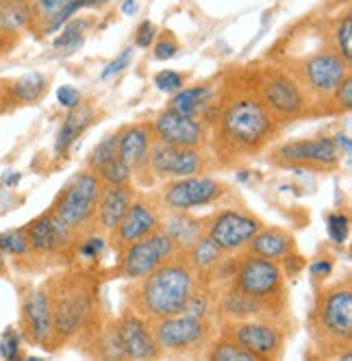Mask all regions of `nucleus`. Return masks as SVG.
I'll return each mask as SVG.
<instances>
[{
    "label": "nucleus",
    "mask_w": 352,
    "mask_h": 361,
    "mask_svg": "<svg viewBox=\"0 0 352 361\" xmlns=\"http://www.w3.org/2000/svg\"><path fill=\"white\" fill-rule=\"evenodd\" d=\"M205 220V235L218 244L226 255H237L246 248V244L253 240L259 228L263 226V220L250 212L244 204H220L211 216Z\"/></svg>",
    "instance_id": "obj_12"
},
{
    "label": "nucleus",
    "mask_w": 352,
    "mask_h": 361,
    "mask_svg": "<svg viewBox=\"0 0 352 361\" xmlns=\"http://www.w3.org/2000/svg\"><path fill=\"white\" fill-rule=\"evenodd\" d=\"M176 252L179 250H176L174 242L159 226L150 235H146V238H142L129 246H124L120 250L118 276L129 279V281H137V279L150 274L153 270H157L161 264H165Z\"/></svg>",
    "instance_id": "obj_15"
},
{
    "label": "nucleus",
    "mask_w": 352,
    "mask_h": 361,
    "mask_svg": "<svg viewBox=\"0 0 352 361\" xmlns=\"http://www.w3.org/2000/svg\"><path fill=\"white\" fill-rule=\"evenodd\" d=\"M203 283L185 252H176L157 270L131 281L124 292V307L148 322H157L185 312L189 298Z\"/></svg>",
    "instance_id": "obj_2"
},
{
    "label": "nucleus",
    "mask_w": 352,
    "mask_h": 361,
    "mask_svg": "<svg viewBox=\"0 0 352 361\" xmlns=\"http://www.w3.org/2000/svg\"><path fill=\"white\" fill-rule=\"evenodd\" d=\"M329 42L348 63H352V13L350 11L335 18L329 31Z\"/></svg>",
    "instance_id": "obj_32"
},
{
    "label": "nucleus",
    "mask_w": 352,
    "mask_h": 361,
    "mask_svg": "<svg viewBox=\"0 0 352 361\" xmlns=\"http://www.w3.org/2000/svg\"><path fill=\"white\" fill-rule=\"evenodd\" d=\"M281 66H285L309 94L313 102V116H322L326 100L331 98V94L339 87L346 76L352 74L350 63L331 46L329 39H324V44L315 50L289 57Z\"/></svg>",
    "instance_id": "obj_6"
},
{
    "label": "nucleus",
    "mask_w": 352,
    "mask_h": 361,
    "mask_svg": "<svg viewBox=\"0 0 352 361\" xmlns=\"http://www.w3.org/2000/svg\"><path fill=\"white\" fill-rule=\"evenodd\" d=\"M155 85L163 94H176V92H179L185 85V76L181 72H174V70H161L155 76Z\"/></svg>",
    "instance_id": "obj_39"
},
{
    "label": "nucleus",
    "mask_w": 352,
    "mask_h": 361,
    "mask_svg": "<svg viewBox=\"0 0 352 361\" xmlns=\"http://www.w3.org/2000/svg\"><path fill=\"white\" fill-rule=\"evenodd\" d=\"M244 252H250L261 259L281 264L283 270L291 266V262L298 257V244L291 231L283 226H261L259 233L250 240L244 248Z\"/></svg>",
    "instance_id": "obj_22"
},
{
    "label": "nucleus",
    "mask_w": 352,
    "mask_h": 361,
    "mask_svg": "<svg viewBox=\"0 0 352 361\" xmlns=\"http://www.w3.org/2000/svg\"><path fill=\"white\" fill-rule=\"evenodd\" d=\"M161 228L170 235L176 250L183 252L205 235V220L191 216L189 212H163Z\"/></svg>",
    "instance_id": "obj_27"
},
{
    "label": "nucleus",
    "mask_w": 352,
    "mask_h": 361,
    "mask_svg": "<svg viewBox=\"0 0 352 361\" xmlns=\"http://www.w3.org/2000/svg\"><path fill=\"white\" fill-rule=\"evenodd\" d=\"M24 231H27L31 255L63 257V255H74V250H77L79 238L61 220H57L50 209H46L31 224L24 226Z\"/></svg>",
    "instance_id": "obj_19"
},
{
    "label": "nucleus",
    "mask_w": 352,
    "mask_h": 361,
    "mask_svg": "<svg viewBox=\"0 0 352 361\" xmlns=\"http://www.w3.org/2000/svg\"><path fill=\"white\" fill-rule=\"evenodd\" d=\"M46 87H48L46 76L29 74V76H22V79H13L9 83L7 96L15 105H29V102H37L44 96Z\"/></svg>",
    "instance_id": "obj_30"
},
{
    "label": "nucleus",
    "mask_w": 352,
    "mask_h": 361,
    "mask_svg": "<svg viewBox=\"0 0 352 361\" xmlns=\"http://www.w3.org/2000/svg\"><path fill=\"white\" fill-rule=\"evenodd\" d=\"M350 107H352V74H348L346 79L339 83V87L331 94V98L326 100L322 114L341 116V114H348Z\"/></svg>",
    "instance_id": "obj_33"
},
{
    "label": "nucleus",
    "mask_w": 352,
    "mask_h": 361,
    "mask_svg": "<svg viewBox=\"0 0 352 361\" xmlns=\"http://www.w3.org/2000/svg\"><path fill=\"white\" fill-rule=\"evenodd\" d=\"M153 48H155V59L168 61V59H172L176 53H179V42H176L172 35H163L153 44Z\"/></svg>",
    "instance_id": "obj_40"
},
{
    "label": "nucleus",
    "mask_w": 352,
    "mask_h": 361,
    "mask_svg": "<svg viewBox=\"0 0 352 361\" xmlns=\"http://www.w3.org/2000/svg\"><path fill=\"white\" fill-rule=\"evenodd\" d=\"M205 357L211 361H257V357L253 353H248L246 348H241L237 342L226 338V335H222L220 331H218V338L213 340V344L207 348Z\"/></svg>",
    "instance_id": "obj_31"
},
{
    "label": "nucleus",
    "mask_w": 352,
    "mask_h": 361,
    "mask_svg": "<svg viewBox=\"0 0 352 361\" xmlns=\"http://www.w3.org/2000/svg\"><path fill=\"white\" fill-rule=\"evenodd\" d=\"M270 161L283 168H305L315 172H333L341 161V150L333 137H300L276 146L270 152Z\"/></svg>",
    "instance_id": "obj_14"
},
{
    "label": "nucleus",
    "mask_w": 352,
    "mask_h": 361,
    "mask_svg": "<svg viewBox=\"0 0 352 361\" xmlns=\"http://www.w3.org/2000/svg\"><path fill=\"white\" fill-rule=\"evenodd\" d=\"M92 122H94V107L81 100L79 105L72 107L70 114L65 116L59 133H57V140H55V152L65 154L68 148L87 131Z\"/></svg>",
    "instance_id": "obj_29"
},
{
    "label": "nucleus",
    "mask_w": 352,
    "mask_h": 361,
    "mask_svg": "<svg viewBox=\"0 0 352 361\" xmlns=\"http://www.w3.org/2000/svg\"><path fill=\"white\" fill-rule=\"evenodd\" d=\"M161 218H163V209L159 207L157 198L150 194H137L135 200L131 202L129 212L124 214V218L107 235L109 244L120 252L124 246H129L150 235L153 231H157L161 226Z\"/></svg>",
    "instance_id": "obj_16"
},
{
    "label": "nucleus",
    "mask_w": 352,
    "mask_h": 361,
    "mask_svg": "<svg viewBox=\"0 0 352 361\" xmlns=\"http://www.w3.org/2000/svg\"><path fill=\"white\" fill-rule=\"evenodd\" d=\"M215 168L213 154L209 148H189V146H172L163 142H153L148 157V170L155 183L174 178H185L194 174H209Z\"/></svg>",
    "instance_id": "obj_13"
},
{
    "label": "nucleus",
    "mask_w": 352,
    "mask_h": 361,
    "mask_svg": "<svg viewBox=\"0 0 352 361\" xmlns=\"http://www.w3.org/2000/svg\"><path fill=\"white\" fill-rule=\"evenodd\" d=\"M105 0H77V5L79 9H85V7H98V5H103Z\"/></svg>",
    "instance_id": "obj_47"
},
{
    "label": "nucleus",
    "mask_w": 352,
    "mask_h": 361,
    "mask_svg": "<svg viewBox=\"0 0 352 361\" xmlns=\"http://www.w3.org/2000/svg\"><path fill=\"white\" fill-rule=\"evenodd\" d=\"M135 9H137V3H135V0H127V3H124V7H122L124 13H135Z\"/></svg>",
    "instance_id": "obj_48"
},
{
    "label": "nucleus",
    "mask_w": 352,
    "mask_h": 361,
    "mask_svg": "<svg viewBox=\"0 0 352 361\" xmlns=\"http://www.w3.org/2000/svg\"><path fill=\"white\" fill-rule=\"evenodd\" d=\"M326 228H329V235L333 242L344 244L350 233V220L346 214H331L326 218Z\"/></svg>",
    "instance_id": "obj_38"
},
{
    "label": "nucleus",
    "mask_w": 352,
    "mask_h": 361,
    "mask_svg": "<svg viewBox=\"0 0 352 361\" xmlns=\"http://www.w3.org/2000/svg\"><path fill=\"white\" fill-rule=\"evenodd\" d=\"M153 128L150 122H133L118 128V157L133 172V183L155 185V178L148 170L150 146H153Z\"/></svg>",
    "instance_id": "obj_18"
},
{
    "label": "nucleus",
    "mask_w": 352,
    "mask_h": 361,
    "mask_svg": "<svg viewBox=\"0 0 352 361\" xmlns=\"http://www.w3.org/2000/svg\"><path fill=\"white\" fill-rule=\"evenodd\" d=\"M153 137L172 146H189V148H209V126L207 122L183 116L179 111L163 109L150 122Z\"/></svg>",
    "instance_id": "obj_20"
},
{
    "label": "nucleus",
    "mask_w": 352,
    "mask_h": 361,
    "mask_svg": "<svg viewBox=\"0 0 352 361\" xmlns=\"http://www.w3.org/2000/svg\"><path fill=\"white\" fill-rule=\"evenodd\" d=\"M115 157H118V131L109 133L107 137H103L96 144V148L89 152V157H87V168L96 172L105 164L113 161Z\"/></svg>",
    "instance_id": "obj_34"
},
{
    "label": "nucleus",
    "mask_w": 352,
    "mask_h": 361,
    "mask_svg": "<svg viewBox=\"0 0 352 361\" xmlns=\"http://www.w3.org/2000/svg\"><path fill=\"white\" fill-rule=\"evenodd\" d=\"M44 286L50 298V309H53L55 348H61L65 342L89 333L98 307L94 281L79 270H65L53 274Z\"/></svg>",
    "instance_id": "obj_3"
},
{
    "label": "nucleus",
    "mask_w": 352,
    "mask_h": 361,
    "mask_svg": "<svg viewBox=\"0 0 352 361\" xmlns=\"http://www.w3.org/2000/svg\"><path fill=\"white\" fill-rule=\"evenodd\" d=\"M155 37H157V27L150 20L142 22L137 31H135V46L139 48H148L155 44Z\"/></svg>",
    "instance_id": "obj_41"
},
{
    "label": "nucleus",
    "mask_w": 352,
    "mask_h": 361,
    "mask_svg": "<svg viewBox=\"0 0 352 361\" xmlns=\"http://www.w3.org/2000/svg\"><path fill=\"white\" fill-rule=\"evenodd\" d=\"M57 98H59V105L72 109V107H77V105H79L83 96H81V92H79L77 87L63 85V87H59V92H57Z\"/></svg>",
    "instance_id": "obj_43"
},
{
    "label": "nucleus",
    "mask_w": 352,
    "mask_h": 361,
    "mask_svg": "<svg viewBox=\"0 0 352 361\" xmlns=\"http://www.w3.org/2000/svg\"><path fill=\"white\" fill-rule=\"evenodd\" d=\"M0 255H11V257H29L31 255V246H29L24 226L0 233Z\"/></svg>",
    "instance_id": "obj_35"
},
{
    "label": "nucleus",
    "mask_w": 352,
    "mask_h": 361,
    "mask_svg": "<svg viewBox=\"0 0 352 361\" xmlns=\"http://www.w3.org/2000/svg\"><path fill=\"white\" fill-rule=\"evenodd\" d=\"M185 257L189 259V264L194 266V270L200 274L205 283H213L220 272L224 270L226 262H229L231 255H226L218 244H213L207 235L198 238L187 250H183Z\"/></svg>",
    "instance_id": "obj_26"
},
{
    "label": "nucleus",
    "mask_w": 352,
    "mask_h": 361,
    "mask_svg": "<svg viewBox=\"0 0 352 361\" xmlns=\"http://www.w3.org/2000/svg\"><path fill=\"white\" fill-rule=\"evenodd\" d=\"M150 326H153L159 355L170 359L205 357L220 331L218 318L194 316L187 312L150 322Z\"/></svg>",
    "instance_id": "obj_7"
},
{
    "label": "nucleus",
    "mask_w": 352,
    "mask_h": 361,
    "mask_svg": "<svg viewBox=\"0 0 352 361\" xmlns=\"http://www.w3.org/2000/svg\"><path fill=\"white\" fill-rule=\"evenodd\" d=\"M0 353H3L5 359H15L18 357V335L7 331V335L0 342Z\"/></svg>",
    "instance_id": "obj_45"
},
{
    "label": "nucleus",
    "mask_w": 352,
    "mask_h": 361,
    "mask_svg": "<svg viewBox=\"0 0 352 361\" xmlns=\"http://www.w3.org/2000/svg\"><path fill=\"white\" fill-rule=\"evenodd\" d=\"M333 268H335L333 259H329V257H320V259L311 262L309 274H311L313 279H326V276H329V274L333 272Z\"/></svg>",
    "instance_id": "obj_44"
},
{
    "label": "nucleus",
    "mask_w": 352,
    "mask_h": 361,
    "mask_svg": "<svg viewBox=\"0 0 352 361\" xmlns=\"http://www.w3.org/2000/svg\"><path fill=\"white\" fill-rule=\"evenodd\" d=\"M333 140H335V144H337V148H339V150L350 152V148H352V146H350V137H348V133H337Z\"/></svg>",
    "instance_id": "obj_46"
},
{
    "label": "nucleus",
    "mask_w": 352,
    "mask_h": 361,
    "mask_svg": "<svg viewBox=\"0 0 352 361\" xmlns=\"http://www.w3.org/2000/svg\"><path fill=\"white\" fill-rule=\"evenodd\" d=\"M113 331L120 344L122 359H161L153 326L131 309L124 307L122 316L113 324Z\"/></svg>",
    "instance_id": "obj_21"
},
{
    "label": "nucleus",
    "mask_w": 352,
    "mask_h": 361,
    "mask_svg": "<svg viewBox=\"0 0 352 361\" xmlns=\"http://www.w3.org/2000/svg\"><path fill=\"white\" fill-rule=\"evenodd\" d=\"M85 20H74L63 24V33L55 39V48H74L83 42V29H85Z\"/></svg>",
    "instance_id": "obj_37"
},
{
    "label": "nucleus",
    "mask_w": 352,
    "mask_h": 361,
    "mask_svg": "<svg viewBox=\"0 0 352 361\" xmlns=\"http://www.w3.org/2000/svg\"><path fill=\"white\" fill-rule=\"evenodd\" d=\"M309 333L315 350L322 357L350 359L352 346V283L350 276L335 281L333 286L318 290Z\"/></svg>",
    "instance_id": "obj_4"
},
{
    "label": "nucleus",
    "mask_w": 352,
    "mask_h": 361,
    "mask_svg": "<svg viewBox=\"0 0 352 361\" xmlns=\"http://www.w3.org/2000/svg\"><path fill=\"white\" fill-rule=\"evenodd\" d=\"M29 29V0H0V46L13 48L22 31Z\"/></svg>",
    "instance_id": "obj_28"
},
{
    "label": "nucleus",
    "mask_w": 352,
    "mask_h": 361,
    "mask_svg": "<svg viewBox=\"0 0 352 361\" xmlns=\"http://www.w3.org/2000/svg\"><path fill=\"white\" fill-rule=\"evenodd\" d=\"M229 283L239 294L257 300L276 318L287 320L289 309V290H287V274L281 264H274L250 252L233 255Z\"/></svg>",
    "instance_id": "obj_5"
},
{
    "label": "nucleus",
    "mask_w": 352,
    "mask_h": 361,
    "mask_svg": "<svg viewBox=\"0 0 352 361\" xmlns=\"http://www.w3.org/2000/svg\"><path fill=\"white\" fill-rule=\"evenodd\" d=\"M100 180H103L105 185H127V183H133V172L131 168L124 164L120 157H115L113 161L105 164L100 170H96Z\"/></svg>",
    "instance_id": "obj_36"
},
{
    "label": "nucleus",
    "mask_w": 352,
    "mask_h": 361,
    "mask_svg": "<svg viewBox=\"0 0 352 361\" xmlns=\"http://www.w3.org/2000/svg\"><path fill=\"white\" fill-rule=\"evenodd\" d=\"M103 185L105 183L100 180L98 172L85 168L59 190L48 209L81 240L83 235L96 231V209Z\"/></svg>",
    "instance_id": "obj_9"
},
{
    "label": "nucleus",
    "mask_w": 352,
    "mask_h": 361,
    "mask_svg": "<svg viewBox=\"0 0 352 361\" xmlns=\"http://www.w3.org/2000/svg\"><path fill=\"white\" fill-rule=\"evenodd\" d=\"M209 152L215 166L235 168L259 154L276 140L281 124L261 102L253 83H231L218 94L209 120Z\"/></svg>",
    "instance_id": "obj_1"
},
{
    "label": "nucleus",
    "mask_w": 352,
    "mask_h": 361,
    "mask_svg": "<svg viewBox=\"0 0 352 361\" xmlns=\"http://www.w3.org/2000/svg\"><path fill=\"white\" fill-rule=\"evenodd\" d=\"M137 190L133 183L127 185H103L96 209V231L109 235L115 228V224L129 212L131 202L135 200Z\"/></svg>",
    "instance_id": "obj_24"
},
{
    "label": "nucleus",
    "mask_w": 352,
    "mask_h": 361,
    "mask_svg": "<svg viewBox=\"0 0 352 361\" xmlns=\"http://www.w3.org/2000/svg\"><path fill=\"white\" fill-rule=\"evenodd\" d=\"M131 61H133V48H127L118 59H113V61L103 70V79H107V76H113V74L122 72L124 68H129Z\"/></svg>",
    "instance_id": "obj_42"
},
{
    "label": "nucleus",
    "mask_w": 352,
    "mask_h": 361,
    "mask_svg": "<svg viewBox=\"0 0 352 361\" xmlns=\"http://www.w3.org/2000/svg\"><path fill=\"white\" fill-rule=\"evenodd\" d=\"M233 196L231 185L213 178L211 174H194L185 178L163 180L161 190L155 194L159 207L163 212H194L203 207L222 204Z\"/></svg>",
    "instance_id": "obj_10"
},
{
    "label": "nucleus",
    "mask_w": 352,
    "mask_h": 361,
    "mask_svg": "<svg viewBox=\"0 0 352 361\" xmlns=\"http://www.w3.org/2000/svg\"><path fill=\"white\" fill-rule=\"evenodd\" d=\"M261 102L281 126L313 116V102L296 76L281 63H268L257 70L253 81Z\"/></svg>",
    "instance_id": "obj_8"
},
{
    "label": "nucleus",
    "mask_w": 352,
    "mask_h": 361,
    "mask_svg": "<svg viewBox=\"0 0 352 361\" xmlns=\"http://www.w3.org/2000/svg\"><path fill=\"white\" fill-rule=\"evenodd\" d=\"M218 94L213 90V85H189V87H181L176 94H172L168 109L179 111L183 116L189 118H198L209 124L215 102H218Z\"/></svg>",
    "instance_id": "obj_25"
},
{
    "label": "nucleus",
    "mask_w": 352,
    "mask_h": 361,
    "mask_svg": "<svg viewBox=\"0 0 352 361\" xmlns=\"http://www.w3.org/2000/svg\"><path fill=\"white\" fill-rule=\"evenodd\" d=\"M220 333L237 342L241 348L253 353L257 361L261 359H281L287 346V320L257 316L246 320L220 322Z\"/></svg>",
    "instance_id": "obj_11"
},
{
    "label": "nucleus",
    "mask_w": 352,
    "mask_h": 361,
    "mask_svg": "<svg viewBox=\"0 0 352 361\" xmlns=\"http://www.w3.org/2000/svg\"><path fill=\"white\" fill-rule=\"evenodd\" d=\"M20 322L24 338L31 344L57 350L55 348V326H53V309H50V298L46 292V286L29 288L22 294L20 302Z\"/></svg>",
    "instance_id": "obj_17"
},
{
    "label": "nucleus",
    "mask_w": 352,
    "mask_h": 361,
    "mask_svg": "<svg viewBox=\"0 0 352 361\" xmlns=\"http://www.w3.org/2000/svg\"><path fill=\"white\" fill-rule=\"evenodd\" d=\"M77 11V0H29V31L35 37H46L59 31Z\"/></svg>",
    "instance_id": "obj_23"
}]
</instances>
